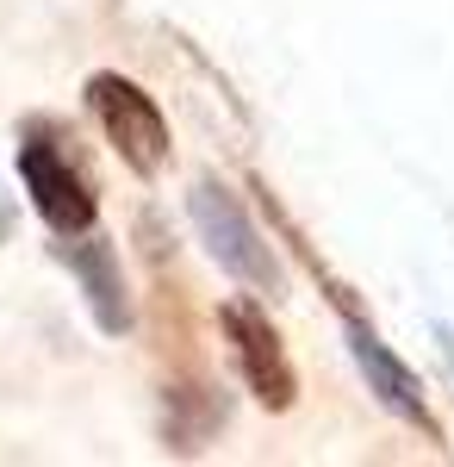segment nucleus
<instances>
[{"label": "nucleus", "instance_id": "nucleus-1", "mask_svg": "<svg viewBox=\"0 0 454 467\" xmlns=\"http://www.w3.org/2000/svg\"><path fill=\"white\" fill-rule=\"evenodd\" d=\"M88 112H94V125H100V138L112 144V156L131 169V175H162L169 169V156H175V138H169V119L162 107L143 94L131 75L119 69H94L88 75Z\"/></svg>", "mask_w": 454, "mask_h": 467}, {"label": "nucleus", "instance_id": "nucleus-2", "mask_svg": "<svg viewBox=\"0 0 454 467\" xmlns=\"http://www.w3.org/2000/svg\"><path fill=\"white\" fill-rule=\"evenodd\" d=\"M187 218H193V237L206 244V255L231 275V281H243L249 293H280L274 250L262 244V231L249 224L243 200H237L218 175L193 181V193H187Z\"/></svg>", "mask_w": 454, "mask_h": 467}, {"label": "nucleus", "instance_id": "nucleus-3", "mask_svg": "<svg viewBox=\"0 0 454 467\" xmlns=\"http://www.w3.org/2000/svg\"><path fill=\"white\" fill-rule=\"evenodd\" d=\"M218 330L231 343V361L243 374V393L262 405V411H293L299 399V374L286 361V343H280L274 318L262 312V299H224L218 306Z\"/></svg>", "mask_w": 454, "mask_h": 467}, {"label": "nucleus", "instance_id": "nucleus-4", "mask_svg": "<svg viewBox=\"0 0 454 467\" xmlns=\"http://www.w3.org/2000/svg\"><path fill=\"white\" fill-rule=\"evenodd\" d=\"M19 181H26V193H32V213L44 218L57 237H81V231L100 224V193H94V181L75 169V156L57 144V138L26 131V144H19Z\"/></svg>", "mask_w": 454, "mask_h": 467}, {"label": "nucleus", "instance_id": "nucleus-5", "mask_svg": "<svg viewBox=\"0 0 454 467\" xmlns=\"http://www.w3.org/2000/svg\"><path fill=\"white\" fill-rule=\"evenodd\" d=\"M343 343H349V356H355V368H361V380H367V393L380 399L392 418H405L411 431H423L429 442H436L442 424H436V411H429V399H423V380L367 330L361 312H343Z\"/></svg>", "mask_w": 454, "mask_h": 467}, {"label": "nucleus", "instance_id": "nucleus-6", "mask_svg": "<svg viewBox=\"0 0 454 467\" xmlns=\"http://www.w3.org/2000/svg\"><path fill=\"white\" fill-rule=\"evenodd\" d=\"M63 268L75 275V287L88 299V318L94 330L106 337H131L138 330V299L125 287V275H119V250L106 244L100 231H81V237H63Z\"/></svg>", "mask_w": 454, "mask_h": 467}, {"label": "nucleus", "instance_id": "nucleus-7", "mask_svg": "<svg viewBox=\"0 0 454 467\" xmlns=\"http://www.w3.org/2000/svg\"><path fill=\"white\" fill-rule=\"evenodd\" d=\"M442 343H449V361H454V330H442Z\"/></svg>", "mask_w": 454, "mask_h": 467}]
</instances>
